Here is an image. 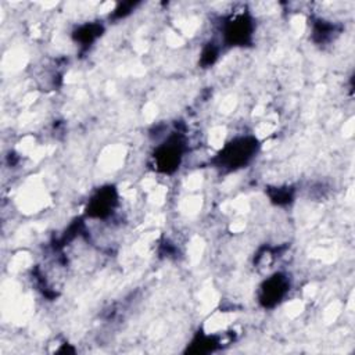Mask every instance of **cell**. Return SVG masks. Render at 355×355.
Masks as SVG:
<instances>
[{"label":"cell","instance_id":"cell-1","mask_svg":"<svg viewBox=\"0 0 355 355\" xmlns=\"http://www.w3.org/2000/svg\"><path fill=\"white\" fill-rule=\"evenodd\" d=\"M258 148L257 139L251 136L239 137L227 143L216 157L218 168L225 171H236L251 161Z\"/></svg>","mask_w":355,"mask_h":355},{"label":"cell","instance_id":"cell-2","mask_svg":"<svg viewBox=\"0 0 355 355\" xmlns=\"http://www.w3.org/2000/svg\"><path fill=\"white\" fill-rule=\"evenodd\" d=\"M252 19L248 14H239L232 17L223 25L225 42L230 46H245L252 37Z\"/></svg>","mask_w":355,"mask_h":355},{"label":"cell","instance_id":"cell-3","mask_svg":"<svg viewBox=\"0 0 355 355\" xmlns=\"http://www.w3.org/2000/svg\"><path fill=\"white\" fill-rule=\"evenodd\" d=\"M290 280L283 273H275L269 276L259 287V302L265 308L276 306L288 293Z\"/></svg>","mask_w":355,"mask_h":355},{"label":"cell","instance_id":"cell-4","mask_svg":"<svg viewBox=\"0 0 355 355\" xmlns=\"http://www.w3.org/2000/svg\"><path fill=\"white\" fill-rule=\"evenodd\" d=\"M182 154H183V141L180 140L179 136L171 137L168 141L159 146L154 154L157 168L165 173L173 172L180 164Z\"/></svg>","mask_w":355,"mask_h":355},{"label":"cell","instance_id":"cell-5","mask_svg":"<svg viewBox=\"0 0 355 355\" xmlns=\"http://www.w3.org/2000/svg\"><path fill=\"white\" fill-rule=\"evenodd\" d=\"M116 205V191L114 187H101L89 201L87 215L92 218H107Z\"/></svg>","mask_w":355,"mask_h":355},{"label":"cell","instance_id":"cell-6","mask_svg":"<svg viewBox=\"0 0 355 355\" xmlns=\"http://www.w3.org/2000/svg\"><path fill=\"white\" fill-rule=\"evenodd\" d=\"M101 32H103L101 25H98V24H86V25H80L72 33V37L76 43L86 47V46H90L101 35Z\"/></svg>","mask_w":355,"mask_h":355},{"label":"cell","instance_id":"cell-7","mask_svg":"<svg viewBox=\"0 0 355 355\" xmlns=\"http://www.w3.org/2000/svg\"><path fill=\"white\" fill-rule=\"evenodd\" d=\"M336 32H337L336 25L330 24V21H324V19H316L313 24V29H312L313 40L316 43H324L327 40H331Z\"/></svg>","mask_w":355,"mask_h":355}]
</instances>
